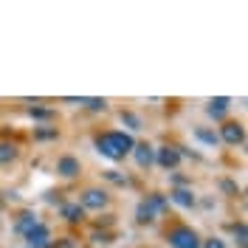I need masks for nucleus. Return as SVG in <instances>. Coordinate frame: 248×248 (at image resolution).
<instances>
[{
  "label": "nucleus",
  "mask_w": 248,
  "mask_h": 248,
  "mask_svg": "<svg viewBox=\"0 0 248 248\" xmlns=\"http://www.w3.org/2000/svg\"><path fill=\"white\" fill-rule=\"evenodd\" d=\"M133 147H136V141L127 133H102V136H96V150L102 155H108L110 161H122L127 153H133Z\"/></svg>",
  "instance_id": "nucleus-1"
},
{
  "label": "nucleus",
  "mask_w": 248,
  "mask_h": 248,
  "mask_svg": "<svg viewBox=\"0 0 248 248\" xmlns=\"http://www.w3.org/2000/svg\"><path fill=\"white\" fill-rule=\"evenodd\" d=\"M167 209V198L164 195H147L144 201L139 203V223H153L155 217H158V212H164Z\"/></svg>",
  "instance_id": "nucleus-2"
},
{
  "label": "nucleus",
  "mask_w": 248,
  "mask_h": 248,
  "mask_svg": "<svg viewBox=\"0 0 248 248\" xmlns=\"http://www.w3.org/2000/svg\"><path fill=\"white\" fill-rule=\"evenodd\" d=\"M170 246L172 248H201V237L189 226H178L170 232Z\"/></svg>",
  "instance_id": "nucleus-3"
},
{
  "label": "nucleus",
  "mask_w": 248,
  "mask_h": 248,
  "mask_svg": "<svg viewBox=\"0 0 248 248\" xmlns=\"http://www.w3.org/2000/svg\"><path fill=\"white\" fill-rule=\"evenodd\" d=\"M108 192H105V189H85V192H82V203H79V206H82V209H93V212H102V209H105V206H108Z\"/></svg>",
  "instance_id": "nucleus-4"
},
{
  "label": "nucleus",
  "mask_w": 248,
  "mask_h": 248,
  "mask_svg": "<svg viewBox=\"0 0 248 248\" xmlns=\"http://www.w3.org/2000/svg\"><path fill=\"white\" fill-rule=\"evenodd\" d=\"M217 139H223L226 144L237 147V144L246 141V130H243V124L240 122H226L223 127H220V136H217Z\"/></svg>",
  "instance_id": "nucleus-5"
},
{
  "label": "nucleus",
  "mask_w": 248,
  "mask_h": 248,
  "mask_svg": "<svg viewBox=\"0 0 248 248\" xmlns=\"http://www.w3.org/2000/svg\"><path fill=\"white\" fill-rule=\"evenodd\" d=\"M26 243H29V248H54L51 246V232H48V226H34L29 234H26Z\"/></svg>",
  "instance_id": "nucleus-6"
},
{
  "label": "nucleus",
  "mask_w": 248,
  "mask_h": 248,
  "mask_svg": "<svg viewBox=\"0 0 248 248\" xmlns=\"http://www.w3.org/2000/svg\"><path fill=\"white\" fill-rule=\"evenodd\" d=\"M155 161L164 170H175L181 164V150L178 147H161V150H155Z\"/></svg>",
  "instance_id": "nucleus-7"
},
{
  "label": "nucleus",
  "mask_w": 248,
  "mask_h": 248,
  "mask_svg": "<svg viewBox=\"0 0 248 248\" xmlns=\"http://www.w3.org/2000/svg\"><path fill=\"white\" fill-rule=\"evenodd\" d=\"M133 158H136V164H139L141 170H150L155 164V150L150 144H136L133 147Z\"/></svg>",
  "instance_id": "nucleus-8"
},
{
  "label": "nucleus",
  "mask_w": 248,
  "mask_h": 248,
  "mask_svg": "<svg viewBox=\"0 0 248 248\" xmlns=\"http://www.w3.org/2000/svg\"><path fill=\"white\" fill-rule=\"evenodd\" d=\"M79 158H74V155H62L60 161H57V172H60L62 178H77L79 175Z\"/></svg>",
  "instance_id": "nucleus-9"
},
{
  "label": "nucleus",
  "mask_w": 248,
  "mask_h": 248,
  "mask_svg": "<svg viewBox=\"0 0 248 248\" xmlns=\"http://www.w3.org/2000/svg\"><path fill=\"white\" fill-rule=\"evenodd\" d=\"M170 201H172V203H178V206H184V209H192V206H195V195H192V189H184V186H178V189H172Z\"/></svg>",
  "instance_id": "nucleus-10"
},
{
  "label": "nucleus",
  "mask_w": 248,
  "mask_h": 248,
  "mask_svg": "<svg viewBox=\"0 0 248 248\" xmlns=\"http://www.w3.org/2000/svg\"><path fill=\"white\" fill-rule=\"evenodd\" d=\"M60 215L68 220V223H82L85 220V209L79 206V203H62Z\"/></svg>",
  "instance_id": "nucleus-11"
},
{
  "label": "nucleus",
  "mask_w": 248,
  "mask_h": 248,
  "mask_svg": "<svg viewBox=\"0 0 248 248\" xmlns=\"http://www.w3.org/2000/svg\"><path fill=\"white\" fill-rule=\"evenodd\" d=\"M34 226H40V220H37V215H34V212H23V215H20V220L15 223V232L26 237V234H29L31 229H34Z\"/></svg>",
  "instance_id": "nucleus-12"
},
{
  "label": "nucleus",
  "mask_w": 248,
  "mask_h": 248,
  "mask_svg": "<svg viewBox=\"0 0 248 248\" xmlns=\"http://www.w3.org/2000/svg\"><path fill=\"white\" fill-rule=\"evenodd\" d=\"M232 108V99H226V96H220V99H212L209 102V108H206V113L212 116V119H223L226 116V110Z\"/></svg>",
  "instance_id": "nucleus-13"
},
{
  "label": "nucleus",
  "mask_w": 248,
  "mask_h": 248,
  "mask_svg": "<svg viewBox=\"0 0 248 248\" xmlns=\"http://www.w3.org/2000/svg\"><path fill=\"white\" fill-rule=\"evenodd\" d=\"M17 155H20L17 144H0V164H12L17 161Z\"/></svg>",
  "instance_id": "nucleus-14"
},
{
  "label": "nucleus",
  "mask_w": 248,
  "mask_h": 248,
  "mask_svg": "<svg viewBox=\"0 0 248 248\" xmlns=\"http://www.w3.org/2000/svg\"><path fill=\"white\" fill-rule=\"evenodd\" d=\"M195 136H198V141H203V144H209V147H215L217 141V136L215 133H212V130H203V127H198V130H195Z\"/></svg>",
  "instance_id": "nucleus-15"
},
{
  "label": "nucleus",
  "mask_w": 248,
  "mask_h": 248,
  "mask_svg": "<svg viewBox=\"0 0 248 248\" xmlns=\"http://www.w3.org/2000/svg\"><path fill=\"white\" fill-rule=\"evenodd\" d=\"M122 122L130 127V130H141V119L136 116V113H124L122 110Z\"/></svg>",
  "instance_id": "nucleus-16"
},
{
  "label": "nucleus",
  "mask_w": 248,
  "mask_h": 248,
  "mask_svg": "<svg viewBox=\"0 0 248 248\" xmlns=\"http://www.w3.org/2000/svg\"><path fill=\"white\" fill-rule=\"evenodd\" d=\"M79 105H82V108H88V110H105V108H108V102H105V99H82Z\"/></svg>",
  "instance_id": "nucleus-17"
},
{
  "label": "nucleus",
  "mask_w": 248,
  "mask_h": 248,
  "mask_svg": "<svg viewBox=\"0 0 248 248\" xmlns=\"http://www.w3.org/2000/svg\"><path fill=\"white\" fill-rule=\"evenodd\" d=\"M201 248H226V243L220 240V237H209V240H203Z\"/></svg>",
  "instance_id": "nucleus-18"
},
{
  "label": "nucleus",
  "mask_w": 248,
  "mask_h": 248,
  "mask_svg": "<svg viewBox=\"0 0 248 248\" xmlns=\"http://www.w3.org/2000/svg\"><path fill=\"white\" fill-rule=\"evenodd\" d=\"M34 139H57V130H46V127H40V130H34Z\"/></svg>",
  "instance_id": "nucleus-19"
},
{
  "label": "nucleus",
  "mask_w": 248,
  "mask_h": 248,
  "mask_svg": "<svg viewBox=\"0 0 248 248\" xmlns=\"http://www.w3.org/2000/svg\"><path fill=\"white\" fill-rule=\"evenodd\" d=\"M29 113H31V119H51V110H46V108H31Z\"/></svg>",
  "instance_id": "nucleus-20"
},
{
  "label": "nucleus",
  "mask_w": 248,
  "mask_h": 248,
  "mask_svg": "<svg viewBox=\"0 0 248 248\" xmlns=\"http://www.w3.org/2000/svg\"><path fill=\"white\" fill-rule=\"evenodd\" d=\"M234 234H237V243H240V248H246V226L240 223V226H234Z\"/></svg>",
  "instance_id": "nucleus-21"
},
{
  "label": "nucleus",
  "mask_w": 248,
  "mask_h": 248,
  "mask_svg": "<svg viewBox=\"0 0 248 248\" xmlns=\"http://www.w3.org/2000/svg\"><path fill=\"white\" fill-rule=\"evenodd\" d=\"M93 240H96V243H105V246H108V243H113V234H110V232H96V234H93Z\"/></svg>",
  "instance_id": "nucleus-22"
},
{
  "label": "nucleus",
  "mask_w": 248,
  "mask_h": 248,
  "mask_svg": "<svg viewBox=\"0 0 248 248\" xmlns=\"http://www.w3.org/2000/svg\"><path fill=\"white\" fill-rule=\"evenodd\" d=\"M105 178H110V181H116V184H127V178H124V175H116L113 170H110V172H105Z\"/></svg>",
  "instance_id": "nucleus-23"
},
{
  "label": "nucleus",
  "mask_w": 248,
  "mask_h": 248,
  "mask_svg": "<svg viewBox=\"0 0 248 248\" xmlns=\"http://www.w3.org/2000/svg\"><path fill=\"white\" fill-rule=\"evenodd\" d=\"M223 189H226V192H237V186L229 184V181H223Z\"/></svg>",
  "instance_id": "nucleus-24"
}]
</instances>
